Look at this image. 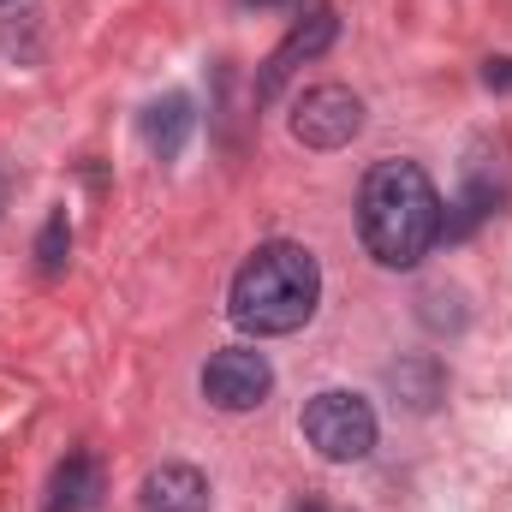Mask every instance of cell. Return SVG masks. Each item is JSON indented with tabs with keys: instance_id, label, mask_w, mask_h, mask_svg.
I'll return each mask as SVG.
<instances>
[{
	"instance_id": "obj_10",
	"label": "cell",
	"mask_w": 512,
	"mask_h": 512,
	"mask_svg": "<svg viewBox=\"0 0 512 512\" xmlns=\"http://www.w3.org/2000/svg\"><path fill=\"white\" fill-rule=\"evenodd\" d=\"M66 251H72V221H66V209H54L42 221V239H36V268L42 274H60L66 268Z\"/></svg>"
},
{
	"instance_id": "obj_12",
	"label": "cell",
	"mask_w": 512,
	"mask_h": 512,
	"mask_svg": "<svg viewBox=\"0 0 512 512\" xmlns=\"http://www.w3.org/2000/svg\"><path fill=\"white\" fill-rule=\"evenodd\" d=\"M483 84H489V90H501V96H512V54L483 60Z\"/></svg>"
},
{
	"instance_id": "obj_6",
	"label": "cell",
	"mask_w": 512,
	"mask_h": 512,
	"mask_svg": "<svg viewBox=\"0 0 512 512\" xmlns=\"http://www.w3.org/2000/svg\"><path fill=\"white\" fill-rule=\"evenodd\" d=\"M334 36H340V18L328 12V6H316V12H298V24L286 30V42L268 54V66H262V78H256V102H268L304 60H316V54H328L334 48Z\"/></svg>"
},
{
	"instance_id": "obj_7",
	"label": "cell",
	"mask_w": 512,
	"mask_h": 512,
	"mask_svg": "<svg viewBox=\"0 0 512 512\" xmlns=\"http://www.w3.org/2000/svg\"><path fill=\"white\" fill-rule=\"evenodd\" d=\"M102 465L90 453H66L48 477V495H42V512H96L102 501Z\"/></svg>"
},
{
	"instance_id": "obj_2",
	"label": "cell",
	"mask_w": 512,
	"mask_h": 512,
	"mask_svg": "<svg viewBox=\"0 0 512 512\" xmlns=\"http://www.w3.org/2000/svg\"><path fill=\"white\" fill-rule=\"evenodd\" d=\"M322 304V268L316 256L292 239H268L245 256V268L233 274V292H227V316L239 334L251 340H280V334H298Z\"/></svg>"
},
{
	"instance_id": "obj_1",
	"label": "cell",
	"mask_w": 512,
	"mask_h": 512,
	"mask_svg": "<svg viewBox=\"0 0 512 512\" xmlns=\"http://www.w3.org/2000/svg\"><path fill=\"white\" fill-rule=\"evenodd\" d=\"M447 233L435 179L417 161H376L358 185V239L382 268H417Z\"/></svg>"
},
{
	"instance_id": "obj_3",
	"label": "cell",
	"mask_w": 512,
	"mask_h": 512,
	"mask_svg": "<svg viewBox=\"0 0 512 512\" xmlns=\"http://www.w3.org/2000/svg\"><path fill=\"white\" fill-rule=\"evenodd\" d=\"M298 423H304V441H310L328 465H358V459H370V447H376V411H370V399H358V393H346V387L316 393Z\"/></svg>"
},
{
	"instance_id": "obj_11",
	"label": "cell",
	"mask_w": 512,
	"mask_h": 512,
	"mask_svg": "<svg viewBox=\"0 0 512 512\" xmlns=\"http://www.w3.org/2000/svg\"><path fill=\"white\" fill-rule=\"evenodd\" d=\"M393 387H411V405L429 411V405L441 399V370H435V364H399V370H393Z\"/></svg>"
},
{
	"instance_id": "obj_15",
	"label": "cell",
	"mask_w": 512,
	"mask_h": 512,
	"mask_svg": "<svg viewBox=\"0 0 512 512\" xmlns=\"http://www.w3.org/2000/svg\"><path fill=\"white\" fill-rule=\"evenodd\" d=\"M256 6H274V0H256Z\"/></svg>"
},
{
	"instance_id": "obj_8",
	"label": "cell",
	"mask_w": 512,
	"mask_h": 512,
	"mask_svg": "<svg viewBox=\"0 0 512 512\" xmlns=\"http://www.w3.org/2000/svg\"><path fill=\"white\" fill-rule=\"evenodd\" d=\"M143 512H209V477L197 465H161L143 477Z\"/></svg>"
},
{
	"instance_id": "obj_5",
	"label": "cell",
	"mask_w": 512,
	"mask_h": 512,
	"mask_svg": "<svg viewBox=\"0 0 512 512\" xmlns=\"http://www.w3.org/2000/svg\"><path fill=\"white\" fill-rule=\"evenodd\" d=\"M268 387H274V370H268V358L251 352V346H227V352H215L209 364H203V399L215 405V411H256L262 399H268Z\"/></svg>"
},
{
	"instance_id": "obj_4",
	"label": "cell",
	"mask_w": 512,
	"mask_h": 512,
	"mask_svg": "<svg viewBox=\"0 0 512 512\" xmlns=\"http://www.w3.org/2000/svg\"><path fill=\"white\" fill-rule=\"evenodd\" d=\"M364 131V96L346 84H316L292 102V137L304 149H346Z\"/></svg>"
},
{
	"instance_id": "obj_9",
	"label": "cell",
	"mask_w": 512,
	"mask_h": 512,
	"mask_svg": "<svg viewBox=\"0 0 512 512\" xmlns=\"http://www.w3.org/2000/svg\"><path fill=\"white\" fill-rule=\"evenodd\" d=\"M191 126H197V114H191V96H185V90H167V96H161V102H149V108H143V120H137L143 143H149V155H161V161H173V155L185 149Z\"/></svg>"
},
{
	"instance_id": "obj_14",
	"label": "cell",
	"mask_w": 512,
	"mask_h": 512,
	"mask_svg": "<svg viewBox=\"0 0 512 512\" xmlns=\"http://www.w3.org/2000/svg\"><path fill=\"white\" fill-rule=\"evenodd\" d=\"M0 209H6V173H0Z\"/></svg>"
},
{
	"instance_id": "obj_13",
	"label": "cell",
	"mask_w": 512,
	"mask_h": 512,
	"mask_svg": "<svg viewBox=\"0 0 512 512\" xmlns=\"http://www.w3.org/2000/svg\"><path fill=\"white\" fill-rule=\"evenodd\" d=\"M292 512H328V507H322L316 495H304V501H292Z\"/></svg>"
}]
</instances>
